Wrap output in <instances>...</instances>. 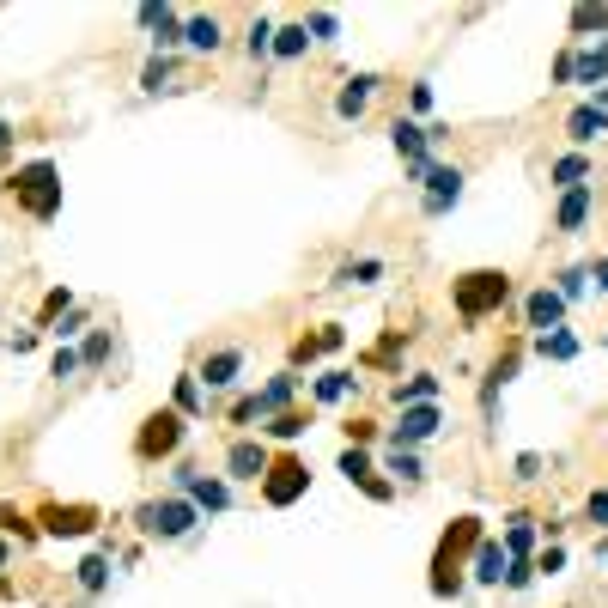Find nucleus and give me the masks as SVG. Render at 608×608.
<instances>
[{
	"label": "nucleus",
	"mask_w": 608,
	"mask_h": 608,
	"mask_svg": "<svg viewBox=\"0 0 608 608\" xmlns=\"http://www.w3.org/2000/svg\"><path fill=\"white\" fill-rule=\"evenodd\" d=\"M523 317H529V329L536 335H548V329H560V317H566V298L554 292V286H536L523 298Z\"/></svg>",
	"instance_id": "ddd939ff"
},
{
	"label": "nucleus",
	"mask_w": 608,
	"mask_h": 608,
	"mask_svg": "<svg viewBox=\"0 0 608 608\" xmlns=\"http://www.w3.org/2000/svg\"><path fill=\"white\" fill-rule=\"evenodd\" d=\"M566 134H572V146H590V140H602V134H608V110H596V104H578V110L566 116Z\"/></svg>",
	"instance_id": "aec40b11"
},
{
	"label": "nucleus",
	"mask_w": 608,
	"mask_h": 608,
	"mask_svg": "<svg viewBox=\"0 0 608 608\" xmlns=\"http://www.w3.org/2000/svg\"><path fill=\"white\" fill-rule=\"evenodd\" d=\"M177 493L195 505V511H225V505H232V481H213V475H201L195 463H177Z\"/></svg>",
	"instance_id": "39448f33"
},
{
	"label": "nucleus",
	"mask_w": 608,
	"mask_h": 608,
	"mask_svg": "<svg viewBox=\"0 0 608 608\" xmlns=\"http://www.w3.org/2000/svg\"><path fill=\"white\" fill-rule=\"evenodd\" d=\"M384 475H396V487H414L426 469H420V450H408V444H390V456H384Z\"/></svg>",
	"instance_id": "bb28decb"
},
{
	"label": "nucleus",
	"mask_w": 608,
	"mask_h": 608,
	"mask_svg": "<svg viewBox=\"0 0 608 608\" xmlns=\"http://www.w3.org/2000/svg\"><path fill=\"white\" fill-rule=\"evenodd\" d=\"M80 584H86V590H104V584H110V560H104V554H92V560L80 566Z\"/></svg>",
	"instance_id": "4c0bfd02"
},
{
	"label": "nucleus",
	"mask_w": 608,
	"mask_h": 608,
	"mask_svg": "<svg viewBox=\"0 0 608 608\" xmlns=\"http://www.w3.org/2000/svg\"><path fill=\"white\" fill-rule=\"evenodd\" d=\"M560 566H566V548H560V542H548V548L536 554V572H542V578H554Z\"/></svg>",
	"instance_id": "79ce46f5"
},
{
	"label": "nucleus",
	"mask_w": 608,
	"mask_h": 608,
	"mask_svg": "<svg viewBox=\"0 0 608 608\" xmlns=\"http://www.w3.org/2000/svg\"><path fill=\"white\" fill-rule=\"evenodd\" d=\"M572 86H608V49H584V55H572Z\"/></svg>",
	"instance_id": "b1692460"
},
{
	"label": "nucleus",
	"mask_w": 608,
	"mask_h": 608,
	"mask_svg": "<svg viewBox=\"0 0 608 608\" xmlns=\"http://www.w3.org/2000/svg\"><path fill=\"white\" fill-rule=\"evenodd\" d=\"M572 31H608V7H578L572 13Z\"/></svg>",
	"instance_id": "ea45409f"
},
{
	"label": "nucleus",
	"mask_w": 608,
	"mask_h": 608,
	"mask_svg": "<svg viewBox=\"0 0 608 608\" xmlns=\"http://www.w3.org/2000/svg\"><path fill=\"white\" fill-rule=\"evenodd\" d=\"M140 92H152V98H159V92H177V61H171V55H152V61L140 67Z\"/></svg>",
	"instance_id": "a878e982"
},
{
	"label": "nucleus",
	"mask_w": 608,
	"mask_h": 608,
	"mask_svg": "<svg viewBox=\"0 0 608 608\" xmlns=\"http://www.w3.org/2000/svg\"><path fill=\"white\" fill-rule=\"evenodd\" d=\"M578 347H584V341H578L572 329H548V335H536V353H542V359H554V365L578 359Z\"/></svg>",
	"instance_id": "cd10ccee"
},
{
	"label": "nucleus",
	"mask_w": 608,
	"mask_h": 608,
	"mask_svg": "<svg viewBox=\"0 0 608 608\" xmlns=\"http://www.w3.org/2000/svg\"><path fill=\"white\" fill-rule=\"evenodd\" d=\"M104 359H110V329L86 335V347H80V365H104Z\"/></svg>",
	"instance_id": "e433bc0d"
},
{
	"label": "nucleus",
	"mask_w": 608,
	"mask_h": 608,
	"mask_svg": "<svg viewBox=\"0 0 608 608\" xmlns=\"http://www.w3.org/2000/svg\"><path fill=\"white\" fill-rule=\"evenodd\" d=\"M408 104H414V116H426V110H432V80H414V92H408Z\"/></svg>",
	"instance_id": "a18cd8bd"
},
{
	"label": "nucleus",
	"mask_w": 608,
	"mask_h": 608,
	"mask_svg": "<svg viewBox=\"0 0 608 608\" xmlns=\"http://www.w3.org/2000/svg\"><path fill=\"white\" fill-rule=\"evenodd\" d=\"M590 280H596V292H608V256H596V262H590Z\"/></svg>",
	"instance_id": "09e8293b"
},
{
	"label": "nucleus",
	"mask_w": 608,
	"mask_h": 608,
	"mask_svg": "<svg viewBox=\"0 0 608 608\" xmlns=\"http://www.w3.org/2000/svg\"><path fill=\"white\" fill-rule=\"evenodd\" d=\"M134 523H140V536H159V542H189L195 536V523H201V511L177 493V499H146L140 511H134Z\"/></svg>",
	"instance_id": "f03ea898"
},
{
	"label": "nucleus",
	"mask_w": 608,
	"mask_h": 608,
	"mask_svg": "<svg viewBox=\"0 0 608 608\" xmlns=\"http://www.w3.org/2000/svg\"><path fill=\"white\" fill-rule=\"evenodd\" d=\"M177 414H183V420H201V414H207V390H201L195 371L177 377Z\"/></svg>",
	"instance_id": "c85d7f7f"
},
{
	"label": "nucleus",
	"mask_w": 608,
	"mask_h": 608,
	"mask_svg": "<svg viewBox=\"0 0 608 608\" xmlns=\"http://www.w3.org/2000/svg\"><path fill=\"white\" fill-rule=\"evenodd\" d=\"M195 377H201V390H232L244 377V347H213Z\"/></svg>",
	"instance_id": "1a4fd4ad"
},
{
	"label": "nucleus",
	"mask_w": 608,
	"mask_h": 608,
	"mask_svg": "<svg viewBox=\"0 0 608 608\" xmlns=\"http://www.w3.org/2000/svg\"><path fill=\"white\" fill-rule=\"evenodd\" d=\"M341 475H347L353 487L371 475V456H365V444H347V450H341Z\"/></svg>",
	"instance_id": "473e14b6"
},
{
	"label": "nucleus",
	"mask_w": 608,
	"mask_h": 608,
	"mask_svg": "<svg viewBox=\"0 0 608 608\" xmlns=\"http://www.w3.org/2000/svg\"><path fill=\"white\" fill-rule=\"evenodd\" d=\"M511 469H517V481H542V456H536V450H523Z\"/></svg>",
	"instance_id": "c03bdc74"
},
{
	"label": "nucleus",
	"mask_w": 608,
	"mask_h": 608,
	"mask_svg": "<svg viewBox=\"0 0 608 608\" xmlns=\"http://www.w3.org/2000/svg\"><path fill=\"white\" fill-rule=\"evenodd\" d=\"M536 584V560H511L505 566V590H529Z\"/></svg>",
	"instance_id": "58836bf2"
},
{
	"label": "nucleus",
	"mask_w": 608,
	"mask_h": 608,
	"mask_svg": "<svg viewBox=\"0 0 608 608\" xmlns=\"http://www.w3.org/2000/svg\"><path fill=\"white\" fill-rule=\"evenodd\" d=\"M584 517H590V523L602 529V536H608V493H590V499H584Z\"/></svg>",
	"instance_id": "37998d69"
},
{
	"label": "nucleus",
	"mask_w": 608,
	"mask_h": 608,
	"mask_svg": "<svg viewBox=\"0 0 608 608\" xmlns=\"http://www.w3.org/2000/svg\"><path fill=\"white\" fill-rule=\"evenodd\" d=\"M304 487H311V475H304L298 456H280V463H268V475H262V499L268 505H292Z\"/></svg>",
	"instance_id": "6e6552de"
},
{
	"label": "nucleus",
	"mask_w": 608,
	"mask_h": 608,
	"mask_svg": "<svg viewBox=\"0 0 608 608\" xmlns=\"http://www.w3.org/2000/svg\"><path fill=\"white\" fill-rule=\"evenodd\" d=\"M438 426H444V414L426 402V408H402V420L390 426V444H408V450H420L426 438H438Z\"/></svg>",
	"instance_id": "9d476101"
},
{
	"label": "nucleus",
	"mask_w": 608,
	"mask_h": 608,
	"mask_svg": "<svg viewBox=\"0 0 608 608\" xmlns=\"http://www.w3.org/2000/svg\"><path fill=\"white\" fill-rule=\"evenodd\" d=\"M377 86H384V80H377V73H353V80L341 86V98H335V116H341V122H359V116L371 110Z\"/></svg>",
	"instance_id": "4468645a"
},
{
	"label": "nucleus",
	"mask_w": 608,
	"mask_h": 608,
	"mask_svg": "<svg viewBox=\"0 0 608 608\" xmlns=\"http://www.w3.org/2000/svg\"><path fill=\"white\" fill-rule=\"evenodd\" d=\"M268 432L292 444V438H304V432H311V414H274V420H268Z\"/></svg>",
	"instance_id": "f704fd0d"
},
{
	"label": "nucleus",
	"mask_w": 608,
	"mask_h": 608,
	"mask_svg": "<svg viewBox=\"0 0 608 608\" xmlns=\"http://www.w3.org/2000/svg\"><path fill=\"white\" fill-rule=\"evenodd\" d=\"M244 49H250V61H262V55L274 49V25H268V19H256V25L244 31Z\"/></svg>",
	"instance_id": "c9c22d12"
},
{
	"label": "nucleus",
	"mask_w": 608,
	"mask_h": 608,
	"mask_svg": "<svg viewBox=\"0 0 608 608\" xmlns=\"http://www.w3.org/2000/svg\"><path fill=\"white\" fill-rule=\"evenodd\" d=\"M390 402H396V408H426V402H438V377H432V371H414L408 384L390 390Z\"/></svg>",
	"instance_id": "412c9836"
},
{
	"label": "nucleus",
	"mask_w": 608,
	"mask_h": 608,
	"mask_svg": "<svg viewBox=\"0 0 608 608\" xmlns=\"http://www.w3.org/2000/svg\"><path fill=\"white\" fill-rule=\"evenodd\" d=\"M13 195L25 201V213H31V219H55V213H61V183H55V165H49V159L25 165V171L13 177Z\"/></svg>",
	"instance_id": "7ed1b4c3"
},
{
	"label": "nucleus",
	"mask_w": 608,
	"mask_h": 608,
	"mask_svg": "<svg viewBox=\"0 0 608 608\" xmlns=\"http://www.w3.org/2000/svg\"><path fill=\"white\" fill-rule=\"evenodd\" d=\"M304 31H311V43H335L341 37V19L335 13H304Z\"/></svg>",
	"instance_id": "72a5a7b5"
},
{
	"label": "nucleus",
	"mask_w": 608,
	"mask_h": 608,
	"mask_svg": "<svg viewBox=\"0 0 608 608\" xmlns=\"http://www.w3.org/2000/svg\"><path fill=\"white\" fill-rule=\"evenodd\" d=\"M347 390H359L353 371H323V377H317V402H341Z\"/></svg>",
	"instance_id": "7c9ffc66"
},
{
	"label": "nucleus",
	"mask_w": 608,
	"mask_h": 608,
	"mask_svg": "<svg viewBox=\"0 0 608 608\" xmlns=\"http://www.w3.org/2000/svg\"><path fill=\"white\" fill-rule=\"evenodd\" d=\"M420 183H426V213H444V207L463 201V183H469V177L456 171V165H432Z\"/></svg>",
	"instance_id": "9b49d317"
},
{
	"label": "nucleus",
	"mask_w": 608,
	"mask_h": 608,
	"mask_svg": "<svg viewBox=\"0 0 608 608\" xmlns=\"http://www.w3.org/2000/svg\"><path fill=\"white\" fill-rule=\"evenodd\" d=\"M505 523H511V529H505V554H511V560H529V554H536V542H542V523L523 517V511L505 517Z\"/></svg>",
	"instance_id": "a211bd4d"
},
{
	"label": "nucleus",
	"mask_w": 608,
	"mask_h": 608,
	"mask_svg": "<svg viewBox=\"0 0 608 608\" xmlns=\"http://www.w3.org/2000/svg\"><path fill=\"white\" fill-rule=\"evenodd\" d=\"M377 280H384V262L377 256H347L335 268V286H377Z\"/></svg>",
	"instance_id": "393cba45"
},
{
	"label": "nucleus",
	"mask_w": 608,
	"mask_h": 608,
	"mask_svg": "<svg viewBox=\"0 0 608 608\" xmlns=\"http://www.w3.org/2000/svg\"><path fill=\"white\" fill-rule=\"evenodd\" d=\"M268 463H274V456H268L262 438H232V444H225V481H256L262 487Z\"/></svg>",
	"instance_id": "423d86ee"
},
{
	"label": "nucleus",
	"mask_w": 608,
	"mask_h": 608,
	"mask_svg": "<svg viewBox=\"0 0 608 608\" xmlns=\"http://www.w3.org/2000/svg\"><path fill=\"white\" fill-rule=\"evenodd\" d=\"M292 396H298V377H292V371H280V377H268V390H256V414H262V420H274Z\"/></svg>",
	"instance_id": "4be33fe9"
},
{
	"label": "nucleus",
	"mask_w": 608,
	"mask_h": 608,
	"mask_svg": "<svg viewBox=\"0 0 608 608\" xmlns=\"http://www.w3.org/2000/svg\"><path fill=\"white\" fill-rule=\"evenodd\" d=\"M80 329H86V311H67V317L55 323V335H61V341H73V335H80Z\"/></svg>",
	"instance_id": "49530a36"
},
{
	"label": "nucleus",
	"mask_w": 608,
	"mask_h": 608,
	"mask_svg": "<svg viewBox=\"0 0 608 608\" xmlns=\"http://www.w3.org/2000/svg\"><path fill=\"white\" fill-rule=\"evenodd\" d=\"M554 292H560L566 304H578V298L590 292V268H560V274H554Z\"/></svg>",
	"instance_id": "2f4dec72"
},
{
	"label": "nucleus",
	"mask_w": 608,
	"mask_h": 608,
	"mask_svg": "<svg viewBox=\"0 0 608 608\" xmlns=\"http://www.w3.org/2000/svg\"><path fill=\"white\" fill-rule=\"evenodd\" d=\"M505 566H511V554H505L493 536H481V542H475V554H469L475 584H505Z\"/></svg>",
	"instance_id": "dca6fc26"
},
{
	"label": "nucleus",
	"mask_w": 608,
	"mask_h": 608,
	"mask_svg": "<svg viewBox=\"0 0 608 608\" xmlns=\"http://www.w3.org/2000/svg\"><path fill=\"white\" fill-rule=\"evenodd\" d=\"M183 49H189V55H219V49H225V19H219V13L183 19Z\"/></svg>",
	"instance_id": "f8f14e48"
},
{
	"label": "nucleus",
	"mask_w": 608,
	"mask_h": 608,
	"mask_svg": "<svg viewBox=\"0 0 608 608\" xmlns=\"http://www.w3.org/2000/svg\"><path fill=\"white\" fill-rule=\"evenodd\" d=\"M590 207H596V183H584V189H566L560 195V213H554V232H584V219H590Z\"/></svg>",
	"instance_id": "2eb2a0df"
},
{
	"label": "nucleus",
	"mask_w": 608,
	"mask_h": 608,
	"mask_svg": "<svg viewBox=\"0 0 608 608\" xmlns=\"http://www.w3.org/2000/svg\"><path fill=\"white\" fill-rule=\"evenodd\" d=\"M140 25L152 31V43H159V49H177L183 43V19L171 7H140Z\"/></svg>",
	"instance_id": "6ab92c4d"
},
{
	"label": "nucleus",
	"mask_w": 608,
	"mask_h": 608,
	"mask_svg": "<svg viewBox=\"0 0 608 608\" xmlns=\"http://www.w3.org/2000/svg\"><path fill=\"white\" fill-rule=\"evenodd\" d=\"M183 438H189V420L177 408H159V414H146V426L134 438V456H140V463H159V456H171Z\"/></svg>",
	"instance_id": "20e7f679"
},
{
	"label": "nucleus",
	"mask_w": 608,
	"mask_h": 608,
	"mask_svg": "<svg viewBox=\"0 0 608 608\" xmlns=\"http://www.w3.org/2000/svg\"><path fill=\"white\" fill-rule=\"evenodd\" d=\"M456 317L463 323H487L493 311H505V298H511V274H499V268H475V274H463L456 280Z\"/></svg>",
	"instance_id": "f257e3e1"
},
{
	"label": "nucleus",
	"mask_w": 608,
	"mask_h": 608,
	"mask_svg": "<svg viewBox=\"0 0 608 608\" xmlns=\"http://www.w3.org/2000/svg\"><path fill=\"white\" fill-rule=\"evenodd\" d=\"M304 49H311V31H304V19H298V25H280V31H274V49H268V55H274V61H298Z\"/></svg>",
	"instance_id": "c756f323"
},
{
	"label": "nucleus",
	"mask_w": 608,
	"mask_h": 608,
	"mask_svg": "<svg viewBox=\"0 0 608 608\" xmlns=\"http://www.w3.org/2000/svg\"><path fill=\"white\" fill-rule=\"evenodd\" d=\"M602 347H608V335H602Z\"/></svg>",
	"instance_id": "603ef678"
},
{
	"label": "nucleus",
	"mask_w": 608,
	"mask_h": 608,
	"mask_svg": "<svg viewBox=\"0 0 608 608\" xmlns=\"http://www.w3.org/2000/svg\"><path fill=\"white\" fill-rule=\"evenodd\" d=\"M13 146V122H0V152H7Z\"/></svg>",
	"instance_id": "8fccbe9b"
},
{
	"label": "nucleus",
	"mask_w": 608,
	"mask_h": 608,
	"mask_svg": "<svg viewBox=\"0 0 608 608\" xmlns=\"http://www.w3.org/2000/svg\"><path fill=\"white\" fill-rule=\"evenodd\" d=\"M7 560H13V548H7V542H0V566H7Z\"/></svg>",
	"instance_id": "3c124183"
},
{
	"label": "nucleus",
	"mask_w": 608,
	"mask_h": 608,
	"mask_svg": "<svg viewBox=\"0 0 608 608\" xmlns=\"http://www.w3.org/2000/svg\"><path fill=\"white\" fill-rule=\"evenodd\" d=\"M390 140H396V152L408 159V177L420 183V177L432 171V140H426V128H420L414 116H396V122H390Z\"/></svg>",
	"instance_id": "0eeeda50"
},
{
	"label": "nucleus",
	"mask_w": 608,
	"mask_h": 608,
	"mask_svg": "<svg viewBox=\"0 0 608 608\" xmlns=\"http://www.w3.org/2000/svg\"><path fill=\"white\" fill-rule=\"evenodd\" d=\"M92 523H98L92 505H49V511H43V529H49V536H86Z\"/></svg>",
	"instance_id": "f3484780"
},
{
	"label": "nucleus",
	"mask_w": 608,
	"mask_h": 608,
	"mask_svg": "<svg viewBox=\"0 0 608 608\" xmlns=\"http://www.w3.org/2000/svg\"><path fill=\"white\" fill-rule=\"evenodd\" d=\"M371 432H377V426H371V420H347V438H353V444H365V438H371Z\"/></svg>",
	"instance_id": "de8ad7c7"
},
{
	"label": "nucleus",
	"mask_w": 608,
	"mask_h": 608,
	"mask_svg": "<svg viewBox=\"0 0 608 608\" xmlns=\"http://www.w3.org/2000/svg\"><path fill=\"white\" fill-rule=\"evenodd\" d=\"M590 171H596V165L584 159V152H566V159H554V165H548V183H554V189H584V183H590Z\"/></svg>",
	"instance_id": "5701e85b"
},
{
	"label": "nucleus",
	"mask_w": 608,
	"mask_h": 608,
	"mask_svg": "<svg viewBox=\"0 0 608 608\" xmlns=\"http://www.w3.org/2000/svg\"><path fill=\"white\" fill-rule=\"evenodd\" d=\"M73 371H80V353H73V347H55V359H49V377H61V384H67Z\"/></svg>",
	"instance_id": "a19ab883"
}]
</instances>
